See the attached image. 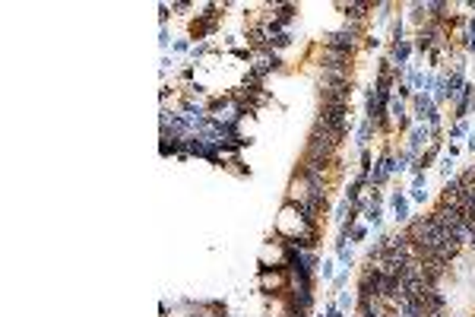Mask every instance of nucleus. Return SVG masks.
I'll return each instance as SVG.
<instances>
[{"instance_id":"1","label":"nucleus","mask_w":475,"mask_h":317,"mask_svg":"<svg viewBox=\"0 0 475 317\" xmlns=\"http://www.w3.org/2000/svg\"><path fill=\"white\" fill-rule=\"evenodd\" d=\"M276 229L282 232V235H288V238H298L304 232V219H301V213H298L295 207H286L279 213V222H276Z\"/></svg>"}]
</instances>
